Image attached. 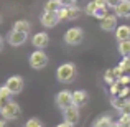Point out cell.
I'll return each mask as SVG.
<instances>
[{
    "instance_id": "obj_1",
    "label": "cell",
    "mask_w": 130,
    "mask_h": 127,
    "mask_svg": "<svg viewBox=\"0 0 130 127\" xmlns=\"http://www.w3.org/2000/svg\"><path fill=\"white\" fill-rule=\"evenodd\" d=\"M77 74V69H76V64L74 63H63L59 68L56 69V78L59 83H73L74 78Z\"/></svg>"
},
{
    "instance_id": "obj_2",
    "label": "cell",
    "mask_w": 130,
    "mask_h": 127,
    "mask_svg": "<svg viewBox=\"0 0 130 127\" xmlns=\"http://www.w3.org/2000/svg\"><path fill=\"white\" fill-rule=\"evenodd\" d=\"M64 43L66 45H71V46H76V45H79L83 41L84 38V32L81 26H73V28L66 30V33H64Z\"/></svg>"
},
{
    "instance_id": "obj_3",
    "label": "cell",
    "mask_w": 130,
    "mask_h": 127,
    "mask_svg": "<svg viewBox=\"0 0 130 127\" xmlns=\"http://www.w3.org/2000/svg\"><path fill=\"white\" fill-rule=\"evenodd\" d=\"M30 66L33 68V69H43V68H46L48 64V54L44 53L43 50H35L31 54H30Z\"/></svg>"
},
{
    "instance_id": "obj_4",
    "label": "cell",
    "mask_w": 130,
    "mask_h": 127,
    "mask_svg": "<svg viewBox=\"0 0 130 127\" xmlns=\"http://www.w3.org/2000/svg\"><path fill=\"white\" fill-rule=\"evenodd\" d=\"M0 114H2V117L7 119V121H15V119H18L20 114H22V107H20L18 102L10 101L8 106H7V107L0 112Z\"/></svg>"
},
{
    "instance_id": "obj_5",
    "label": "cell",
    "mask_w": 130,
    "mask_h": 127,
    "mask_svg": "<svg viewBox=\"0 0 130 127\" xmlns=\"http://www.w3.org/2000/svg\"><path fill=\"white\" fill-rule=\"evenodd\" d=\"M56 106L61 109V111H66L68 107H71L73 104V92L68 91V89H63L56 94Z\"/></svg>"
},
{
    "instance_id": "obj_6",
    "label": "cell",
    "mask_w": 130,
    "mask_h": 127,
    "mask_svg": "<svg viewBox=\"0 0 130 127\" xmlns=\"http://www.w3.org/2000/svg\"><path fill=\"white\" fill-rule=\"evenodd\" d=\"M58 13H59L61 20H76V18H79V17H81V8L74 3V5L61 7Z\"/></svg>"
},
{
    "instance_id": "obj_7",
    "label": "cell",
    "mask_w": 130,
    "mask_h": 127,
    "mask_svg": "<svg viewBox=\"0 0 130 127\" xmlns=\"http://www.w3.org/2000/svg\"><path fill=\"white\" fill-rule=\"evenodd\" d=\"M28 40V33L26 32H18V30H12V32L7 35V41L12 46H22L26 43Z\"/></svg>"
},
{
    "instance_id": "obj_8",
    "label": "cell",
    "mask_w": 130,
    "mask_h": 127,
    "mask_svg": "<svg viewBox=\"0 0 130 127\" xmlns=\"http://www.w3.org/2000/svg\"><path fill=\"white\" fill-rule=\"evenodd\" d=\"M40 22H41V25L44 28H54V26L61 22V17H59L58 12H43Z\"/></svg>"
},
{
    "instance_id": "obj_9",
    "label": "cell",
    "mask_w": 130,
    "mask_h": 127,
    "mask_svg": "<svg viewBox=\"0 0 130 127\" xmlns=\"http://www.w3.org/2000/svg\"><path fill=\"white\" fill-rule=\"evenodd\" d=\"M7 86H8V89L13 92V96L15 94H20V92L23 91V88H25V81H23L22 76H10L8 79H7Z\"/></svg>"
},
{
    "instance_id": "obj_10",
    "label": "cell",
    "mask_w": 130,
    "mask_h": 127,
    "mask_svg": "<svg viewBox=\"0 0 130 127\" xmlns=\"http://www.w3.org/2000/svg\"><path fill=\"white\" fill-rule=\"evenodd\" d=\"M31 45L36 50H44V48L50 45V36H48V33H44V32L35 33L33 38H31Z\"/></svg>"
},
{
    "instance_id": "obj_11",
    "label": "cell",
    "mask_w": 130,
    "mask_h": 127,
    "mask_svg": "<svg viewBox=\"0 0 130 127\" xmlns=\"http://www.w3.org/2000/svg\"><path fill=\"white\" fill-rule=\"evenodd\" d=\"M117 18L119 17L115 15V13H109L105 18L101 20V28L104 30V32H115V28H117Z\"/></svg>"
},
{
    "instance_id": "obj_12",
    "label": "cell",
    "mask_w": 130,
    "mask_h": 127,
    "mask_svg": "<svg viewBox=\"0 0 130 127\" xmlns=\"http://www.w3.org/2000/svg\"><path fill=\"white\" fill-rule=\"evenodd\" d=\"M89 102V94L84 89H76V91H73V104L76 106V107H84Z\"/></svg>"
},
{
    "instance_id": "obj_13",
    "label": "cell",
    "mask_w": 130,
    "mask_h": 127,
    "mask_svg": "<svg viewBox=\"0 0 130 127\" xmlns=\"http://www.w3.org/2000/svg\"><path fill=\"white\" fill-rule=\"evenodd\" d=\"M63 116H64V121L66 122L76 125L77 122H79V107L71 106V107H68L66 111H63Z\"/></svg>"
},
{
    "instance_id": "obj_14",
    "label": "cell",
    "mask_w": 130,
    "mask_h": 127,
    "mask_svg": "<svg viewBox=\"0 0 130 127\" xmlns=\"http://www.w3.org/2000/svg\"><path fill=\"white\" fill-rule=\"evenodd\" d=\"M115 40L117 41H125L130 40V25H120L115 28Z\"/></svg>"
},
{
    "instance_id": "obj_15",
    "label": "cell",
    "mask_w": 130,
    "mask_h": 127,
    "mask_svg": "<svg viewBox=\"0 0 130 127\" xmlns=\"http://www.w3.org/2000/svg\"><path fill=\"white\" fill-rule=\"evenodd\" d=\"M94 127H115V121L109 114H102L95 119Z\"/></svg>"
},
{
    "instance_id": "obj_16",
    "label": "cell",
    "mask_w": 130,
    "mask_h": 127,
    "mask_svg": "<svg viewBox=\"0 0 130 127\" xmlns=\"http://www.w3.org/2000/svg\"><path fill=\"white\" fill-rule=\"evenodd\" d=\"M114 12L120 18H130V2H122L117 8H114Z\"/></svg>"
},
{
    "instance_id": "obj_17",
    "label": "cell",
    "mask_w": 130,
    "mask_h": 127,
    "mask_svg": "<svg viewBox=\"0 0 130 127\" xmlns=\"http://www.w3.org/2000/svg\"><path fill=\"white\" fill-rule=\"evenodd\" d=\"M30 28H31V25H30L28 20H17L15 23H13L12 30H18V32H30Z\"/></svg>"
},
{
    "instance_id": "obj_18",
    "label": "cell",
    "mask_w": 130,
    "mask_h": 127,
    "mask_svg": "<svg viewBox=\"0 0 130 127\" xmlns=\"http://www.w3.org/2000/svg\"><path fill=\"white\" fill-rule=\"evenodd\" d=\"M61 7L63 5H61L59 0H48L44 3V12H59Z\"/></svg>"
},
{
    "instance_id": "obj_19",
    "label": "cell",
    "mask_w": 130,
    "mask_h": 127,
    "mask_svg": "<svg viewBox=\"0 0 130 127\" xmlns=\"http://www.w3.org/2000/svg\"><path fill=\"white\" fill-rule=\"evenodd\" d=\"M119 53H120L122 56H130V40L119 41Z\"/></svg>"
},
{
    "instance_id": "obj_20",
    "label": "cell",
    "mask_w": 130,
    "mask_h": 127,
    "mask_svg": "<svg viewBox=\"0 0 130 127\" xmlns=\"http://www.w3.org/2000/svg\"><path fill=\"white\" fill-rule=\"evenodd\" d=\"M99 8V5H97V2L95 0H92V2H89L87 5H86V8H84V13L89 17H94V13H95V10Z\"/></svg>"
},
{
    "instance_id": "obj_21",
    "label": "cell",
    "mask_w": 130,
    "mask_h": 127,
    "mask_svg": "<svg viewBox=\"0 0 130 127\" xmlns=\"http://www.w3.org/2000/svg\"><path fill=\"white\" fill-rule=\"evenodd\" d=\"M107 10H109V7H107V5H105V7H99V8L95 10V13H94V18H97L99 22H101L102 18H105V17L109 15Z\"/></svg>"
},
{
    "instance_id": "obj_22",
    "label": "cell",
    "mask_w": 130,
    "mask_h": 127,
    "mask_svg": "<svg viewBox=\"0 0 130 127\" xmlns=\"http://www.w3.org/2000/svg\"><path fill=\"white\" fill-rule=\"evenodd\" d=\"M124 102H125V97H120V96H114V97L110 99V104L114 106V107L117 109L119 112H120V109H122V106H124Z\"/></svg>"
},
{
    "instance_id": "obj_23",
    "label": "cell",
    "mask_w": 130,
    "mask_h": 127,
    "mask_svg": "<svg viewBox=\"0 0 130 127\" xmlns=\"http://www.w3.org/2000/svg\"><path fill=\"white\" fill-rule=\"evenodd\" d=\"M119 68L122 69V73H128L130 74V56H124V60L120 61Z\"/></svg>"
},
{
    "instance_id": "obj_24",
    "label": "cell",
    "mask_w": 130,
    "mask_h": 127,
    "mask_svg": "<svg viewBox=\"0 0 130 127\" xmlns=\"http://www.w3.org/2000/svg\"><path fill=\"white\" fill-rule=\"evenodd\" d=\"M104 79L107 81L109 84H114V83H117V76H115L114 69H107V73L104 74Z\"/></svg>"
},
{
    "instance_id": "obj_25",
    "label": "cell",
    "mask_w": 130,
    "mask_h": 127,
    "mask_svg": "<svg viewBox=\"0 0 130 127\" xmlns=\"http://www.w3.org/2000/svg\"><path fill=\"white\" fill-rule=\"evenodd\" d=\"M0 97H7V99H12L13 97V92L8 89V86H7V84L0 86Z\"/></svg>"
},
{
    "instance_id": "obj_26",
    "label": "cell",
    "mask_w": 130,
    "mask_h": 127,
    "mask_svg": "<svg viewBox=\"0 0 130 127\" xmlns=\"http://www.w3.org/2000/svg\"><path fill=\"white\" fill-rule=\"evenodd\" d=\"M115 124H117V127H130V116L122 114V116H120V119H119Z\"/></svg>"
},
{
    "instance_id": "obj_27",
    "label": "cell",
    "mask_w": 130,
    "mask_h": 127,
    "mask_svg": "<svg viewBox=\"0 0 130 127\" xmlns=\"http://www.w3.org/2000/svg\"><path fill=\"white\" fill-rule=\"evenodd\" d=\"M23 127H43V124H41V121H40L38 117H31V119H28V121L25 122Z\"/></svg>"
},
{
    "instance_id": "obj_28",
    "label": "cell",
    "mask_w": 130,
    "mask_h": 127,
    "mask_svg": "<svg viewBox=\"0 0 130 127\" xmlns=\"http://www.w3.org/2000/svg\"><path fill=\"white\" fill-rule=\"evenodd\" d=\"M120 114H125V116H130V99H125L124 106L120 109Z\"/></svg>"
},
{
    "instance_id": "obj_29",
    "label": "cell",
    "mask_w": 130,
    "mask_h": 127,
    "mask_svg": "<svg viewBox=\"0 0 130 127\" xmlns=\"http://www.w3.org/2000/svg\"><path fill=\"white\" fill-rule=\"evenodd\" d=\"M122 3V0H107V5L109 8H117L119 5Z\"/></svg>"
},
{
    "instance_id": "obj_30",
    "label": "cell",
    "mask_w": 130,
    "mask_h": 127,
    "mask_svg": "<svg viewBox=\"0 0 130 127\" xmlns=\"http://www.w3.org/2000/svg\"><path fill=\"white\" fill-rule=\"evenodd\" d=\"M119 83H120L122 86H127L130 83V74H122V78L119 79Z\"/></svg>"
},
{
    "instance_id": "obj_31",
    "label": "cell",
    "mask_w": 130,
    "mask_h": 127,
    "mask_svg": "<svg viewBox=\"0 0 130 127\" xmlns=\"http://www.w3.org/2000/svg\"><path fill=\"white\" fill-rule=\"evenodd\" d=\"M12 101V99H7V97H0V112L3 111V109L8 106V102Z\"/></svg>"
},
{
    "instance_id": "obj_32",
    "label": "cell",
    "mask_w": 130,
    "mask_h": 127,
    "mask_svg": "<svg viewBox=\"0 0 130 127\" xmlns=\"http://www.w3.org/2000/svg\"><path fill=\"white\" fill-rule=\"evenodd\" d=\"M128 92H130V89L127 88V86H124V88L120 89V94H119V96H120V97H125V96H127Z\"/></svg>"
},
{
    "instance_id": "obj_33",
    "label": "cell",
    "mask_w": 130,
    "mask_h": 127,
    "mask_svg": "<svg viewBox=\"0 0 130 127\" xmlns=\"http://www.w3.org/2000/svg\"><path fill=\"white\" fill-rule=\"evenodd\" d=\"M56 127H74V125H73V124H69V122H66V121H63L61 124H58Z\"/></svg>"
},
{
    "instance_id": "obj_34",
    "label": "cell",
    "mask_w": 130,
    "mask_h": 127,
    "mask_svg": "<svg viewBox=\"0 0 130 127\" xmlns=\"http://www.w3.org/2000/svg\"><path fill=\"white\" fill-rule=\"evenodd\" d=\"M95 2H97L99 7H105V5H107V0H95ZM107 7H109V5H107Z\"/></svg>"
},
{
    "instance_id": "obj_35",
    "label": "cell",
    "mask_w": 130,
    "mask_h": 127,
    "mask_svg": "<svg viewBox=\"0 0 130 127\" xmlns=\"http://www.w3.org/2000/svg\"><path fill=\"white\" fill-rule=\"evenodd\" d=\"M0 127H7V119H0Z\"/></svg>"
},
{
    "instance_id": "obj_36",
    "label": "cell",
    "mask_w": 130,
    "mask_h": 127,
    "mask_svg": "<svg viewBox=\"0 0 130 127\" xmlns=\"http://www.w3.org/2000/svg\"><path fill=\"white\" fill-rule=\"evenodd\" d=\"M2 48H3V38L0 36V51H2Z\"/></svg>"
},
{
    "instance_id": "obj_37",
    "label": "cell",
    "mask_w": 130,
    "mask_h": 127,
    "mask_svg": "<svg viewBox=\"0 0 130 127\" xmlns=\"http://www.w3.org/2000/svg\"><path fill=\"white\" fill-rule=\"evenodd\" d=\"M2 23H3V15L0 13V26H2Z\"/></svg>"
},
{
    "instance_id": "obj_38",
    "label": "cell",
    "mask_w": 130,
    "mask_h": 127,
    "mask_svg": "<svg viewBox=\"0 0 130 127\" xmlns=\"http://www.w3.org/2000/svg\"><path fill=\"white\" fill-rule=\"evenodd\" d=\"M73 2H74V3H77V2H81V0H73Z\"/></svg>"
},
{
    "instance_id": "obj_39",
    "label": "cell",
    "mask_w": 130,
    "mask_h": 127,
    "mask_svg": "<svg viewBox=\"0 0 130 127\" xmlns=\"http://www.w3.org/2000/svg\"><path fill=\"white\" fill-rule=\"evenodd\" d=\"M122 2H130V0H122Z\"/></svg>"
},
{
    "instance_id": "obj_40",
    "label": "cell",
    "mask_w": 130,
    "mask_h": 127,
    "mask_svg": "<svg viewBox=\"0 0 130 127\" xmlns=\"http://www.w3.org/2000/svg\"><path fill=\"white\" fill-rule=\"evenodd\" d=\"M115 127H117V124H115Z\"/></svg>"
}]
</instances>
